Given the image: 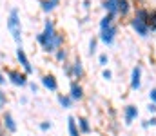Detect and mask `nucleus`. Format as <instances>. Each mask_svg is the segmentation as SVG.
I'll use <instances>...</instances> for the list:
<instances>
[{
    "instance_id": "obj_16",
    "label": "nucleus",
    "mask_w": 156,
    "mask_h": 136,
    "mask_svg": "<svg viewBox=\"0 0 156 136\" xmlns=\"http://www.w3.org/2000/svg\"><path fill=\"white\" fill-rule=\"evenodd\" d=\"M67 133H69V136H82L75 116H69V118H67Z\"/></svg>"
},
{
    "instance_id": "obj_31",
    "label": "nucleus",
    "mask_w": 156,
    "mask_h": 136,
    "mask_svg": "<svg viewBox=\"0 0 156 136\" xmlns=\"http://www.w3.org/2000/svg\"><path fill=\"white\" fill-rule=\"evenodd\" d=\"M149 125H151V127H154L156 125V116H153V118L149 120Z\"/></svg>"
},
{
    "instance_id": "obj_4",
    "label": "nucleus",
    "mask_w": 156,
    "mask_h": 136,
    "mask_svg": "<svg viewBox=\"0 0 156 136\" xmlns=\"http://www.w3.org/2000/svg\"><path fill=\"white\" fill-rule=\"evenodd\" d=\"M5 76H7V82H11L16 87H26L29 84L27 75L24 71H18V69H7L5 71Z\"/></svg>"
},
{
    "instance_id": "obj_32",
    "label": "nucleus",
    "mask_w": 156,
    "mask_h": 136,
    "mask_svg": "<svg viewBox=\"0 0 156 136\" xmlns=\"http://www.w3.org/2000/svg\"><path fill=\"white\" fill-rule=\"evenodd\" d=\"M142 127H144V129H147V127H151V125H149V120H144V122H142Z\"/></svg>"
},
{
    "instance_id": "obj_12",
    "label": "nucleus",
    "mask_w": 156,
    "mask_h": 136,
    "mask_svg": "<svg viewBox=\"0 0 156 136\" xmlns=\"http://www.w3.org/2000/svg\"><path fill=\"white\" fill-rule=\"evenodd\" d=\"M75 102H80L83 96H85V92H83V87H82V84L78 82V80H71V84H69V92H67Z\"/></svg>"
},
{
    "instance_id": "obj_13",
    "label": "nucleus",
    "mask_w": 156,
    "mask_h": 136,
    "mask_svg": "<svg viewBox=\"0 0 156 136\" xmlns=\"http://www.w3.org/2000/svg\"><path fill=\"white\" fill-rule=\"evenodd\" d=\"M76 124H78V129H80V134H91L93 127H91L89 118H85V116H78Z\"/></svg>"
},
{
    "instance_id": "obj_10",
    "label": "nucleus",
    "mask_w": 156,
    "mask_h": 136,
    "mask_svg": "<svg viewBox=\"0 0 156 136\" xmlns=\"http://www.w3.org/2000/svg\"><path fill=\"white\" fill-rule=\"evenodd\" d=\"M138 114H140V111H138L136 105H133V103L125 105V107H123V124H125V125H131V124L138 118Z\"/></svg>"
},
{
    "instance_id": "obj_26",
    "label": "nucleus",
    "mask_w": 156,
    "mask_h": 136,
    "mask_svg": "<svg viewBox=\"0 0 156 136\" xmlns=\"http://www.w3.org/2000/svg\"><path fill=\"white\" fill-rule=\"evenodd\" d=\"M102 78H104V80H111V78H113V73H111L109 69H104V73H102Z\"/></svg>"
},
{
    "instance_id": "obj_15",
    "label": "nucleus",
    "mask_w": 156,
    "mask_h": 136,
    "mask_svg": "<svg viewBox=\"0 0 156 136\" xmlns=\"http://www.w3.org/2000/svg\"><path fill=\"white\" fill-rule=\"evenodd\" d=\"M131 9H133L131 0H118V16H122V18L129 16Z\"/></svg>"
},
{
    "instance_id": "obj_24",
    "label": "nucleus",
    "mask_w": 156,
    "mask_h": 136,
    "mask_svg": "<svg viewBox=\"0 0 156 136\" xmlns=\"http://www.w3.org/2000/svg\"><path fill=\"white\" fill-rule=\"evenodd\" d=\"M98 64H100L102 67H105V65L109 64V56H107V53H102V54L98 56Z\"/></svg>"
},
{
    "instance_id": "obj_2",
    "label": "nucleus",
    "mask_w": 156,
    "mask_h": 136,
    "mask_svg": "<svg viewBox=\"0 0 156 136\" xmlns=\"http://www.w3.org/2000/svg\"><path fill=\"white\" fill-rule=\"evenodd\" d=\"M149 11L151 9H147V7H138L136 13H134V16L131 18L133 31L138 37H142V38H147L149 33H151V29H149Z\"/></svg>"
},
{
    "instance_id": "obj_9",
    "label": "nucleus",
    "mask_w": 156,
    "mask_h": 136,
    "mask_svg": "<svg viewBox=\"0 0 156 136\" xmlns=\"http://www.w3.org/2000/svg\"><path fill=\"white\" fill-rule=\"evenodd\" d=\"M83 75H85L83 62H82V58H80V56H76V58L71 62V78L80 82V78H83Z\"/></svg>"
},
{
    "instance_id": "obj_18",
    "label": "nucleus",
    "mask_w": 156,
    "mask_h": 136,
    "mask_svg": "<svg viewBox=\"0 0 156 136\" xmlns=\"http://www.w3.org/2000/svg\"><path fill=\"white\" fill-rule=\"evenodd\" d=\"M56 5H58V2H55V0H40V9L47 15L53 13L56 9Z\"/></svg>"
},
{
    "instance_id": "obj_14",
    "label": "nucleus",
    "mask_w": 156,
    "mask_h": 136,
    "mask_svg": "<svg viewBox=\"0 0 156 136\" xmlns=\"http://www.w3.org/2000/svg\"><path fill=\"white\" fill-rule=\"evenodd\" d=\"M102 7H104V11L107 15H113L115 18L118 16V0H104Z\"/></svg>"
},
{
    "instance_id": "obj_8",
    "label": "nucleus",
    "mask_w": 156,
    "mask_h": 136,
    "mask_svg": "<svg viewBox=\"0 0 156 136\" xmlns=\"http://www.w3.org/2000/svg\"><path fill=\"white\" fill-rule=\"evenodd\" d=\"M131 89L133 91H140L142 87V65L136 64L133 69H131V82H129Z\"/></svg>"
},
{
    "instance_id": "obj_3",
    "label": "nucleus",
    "mask_w": 156,
    "mask_h": 136,
    "mask_svg": "<svg viewBox=\"0 0 156 136\" xmlns=\"http://www.w3.org/2000/svg\"><path fill=\"white\" fill-rule=\"evenodd\" d=\"M7 31L11 35V38L16 42V45H22V22H20V11L16 7H13L7 15Z\"/></svg>"
},
{
    "instance_id": "obj_22",
    "label": "nucleus",
    "mask_w": 156,
    "mask_h": 136,
    "mask_svg": "<svg viewBox=\"0 0 156 136\" xmlns=\"http://www.w3.org/2000/svg\"><path fill=\"white\" fill-rule=\"evenodd\" d=\"M149 29L151 31H156V11L154 9L149 11Z\"/></svg>"
},
{
    "instance_id": "obj_21",
    "label": "nucleus",
    "mask_w": 156,
    "mask_h": 136,
    "mask_svg": "<svg viewBox=\"0 0 156 136\" xmlns=\"http://www.w3.org/2000/svg\"><path fill=\"white\" fill-rule=\"evenodd\" d=\"M98 42H100V40H98V37L89 40V54H91V56H93V54H96V51H98Z\"/></svg>"
},
{
    "instance_id": "obj_7",
    "label": "nucleus",
    "mask_w": 156,
    "mask_h": 136,
    "mask_svg": "<svg viewBox=\"0 0 156 136\" xmlns=\"http://www.w3.org/2000/svg\"><path fill=\"white\" fill-rule=\"evenodd\" d=\"M2 127H4V131H5V133H9V134H15V133L18 131V124H16V120H15L13 113L5 111V113L2 114Z\"/></svg>"
},
{
    "instance_id": "obj_29",
    "label": "nucleus",
    "mask_w": 156,
    "mask_h": 136,
    "mask_svg": "<svg viewBox=\"0 0 156 136\" xmlns=\"http://www.w3.org/2000/svg\"><path fill=\"white\" fill-rule=\"evenodd\" d=\"M147 111H149L151 114H154V113H156V103H153V102H151V103L147 105Z\"/></svg>"
},
{
    "instance_id": "obj_11",
    "label": "nucleus",
    "mask_w": 156,
    "mask_h": 136,
    "mask_svg": "<svg viewBox=\"0 0 156 136\" xmlns=\"http://www.w3.org/2000/svg\"><path fill=\"white\" fill-rule=\"evenodd\" d=\"M40 84H42L44 89H47L49 92H56L58 91V80H56L55 75H44L40 78Z\"/></svg>"
},
{
    "instance_id": "obj_1",
    "label": "nucleus",
    "mask_w": 156,
    "mask_h": 136,
    "mask_svg": "<svg viewBox=\"0 0 156 136\" xmlns=\"http://www.w3.org/2000/svg\"><path fill=\"white\" fill-rule=\"evenodd\" d=\"M35 40L38 42V45L45 51V53H55L56 49L64 47L66 35L56 29V26H55L53 20L47 18V20H44V29L35 37Z\"/></svg>"
},
{
    "instance_id": "obj_23",
    "label": "nucleus",
    "mask_w": 156,
    "mask_h": 136,
    "mask_svg": "<svg viewBox=\"0 0 156 136\" xmlns=\"http://www.w3.org/2000/svg\"><path fill=\"white\" fill-rule=\"evenodd\" d=\"M5 105H7V94H5V91L0 87V111H4Z\"/></svg>"
},
{
    "instance_id": "obj_25",
    "label": "nucleus",
    "mask_w": 156,
    "mask_h": 136,
    "mask_svg": "<svg viewBox=\"0 0 156 136\" xmlns=\"http://www.w3.org/2000/svg\"><path fill=\"white\" fill-rule=\"evenodd\" d=\"M38 127H40V131H44V133H45V131H49V129L53 127V124H51L49 120H44V122H40Z\"/></svg>"
},
{
    "instance_id": "obj_33",
    "label": "nucleus",
    "mask_w": 156,
    "mask_h": 136,
    "mask_svg": "<svg viewBox=\"0 0 156 136\" xmlns=\"http://www.w3.org/2000/svg\"><path fill=\"white\" fill-rule=\"evenodd\" d=\"M83 7L89 9V7H91V0H83Z\"/></svg>"
},
{
    "instance_id": "obj_20",
    "label": "nucleus",
    "mask_w": 156,
    "mask_h": 136,
    "mask_svg": "<svg viewBox=\"0 0 156 136\" xmlns=\"http://www.w3.org/2000/svg\"><path fill=\"white\" fill-rule=\"evenodd\" d=\"M115 20H116V18H115L113 15H107V13H105V15L102 16V20H100V29H105V27L113 26V24H115Z\"/></svg>"
},
{
    "instance_id": "obj_27",
    "label": "nucleus",
    "mask_w": 156,
    "mask_h": 136,
    "mask_svg": "<svg viewBox=\"0 0 156 136\" xmlns=\"http://www.w3.org/2000/svg\"><path fill=\"white\" fill-rule=\"evenodd\" d=\"M149 100H151L153 103H156V87H153V89L149 91Z\"/></svg>"
},
{
    "instance_id": "obj_17",
    "label": "nucleus",
    "mask_w": 156,
    "mask_h": 136,
    "mask_svg": "<svg viewBox=\"0 0 156 136\" xmlns=\"http://www.w3.org/2000/svg\"><path fill=\"white\" fill-rule=\"evenodd\" d=\"M56 98H58V103H60V107H64V109H71V107L75 105V100H73L69 94H62V92H60Z\"/></svg>"
},
{
    "instance_id": "obj_28",
    "label": "nucleus",
    "mask_w": 156,
    "mask_h": 136,
    "mask_svg": "<svg viewBox=\"0 0 156 136\" xmlns=\"http://www.w3.org/2000/svg\"><path fill=\"white\" fill-rule=\"evenodd\" d=\"M27 85H29V89H31V92H35V94H37V92H38V85H37V84H35V82H29V84H27Z\"/></svg>"
},
{
    "instance_id": "obj_19",
    "label": "nucleus",
    "mask_w": 156,
    "mask_h": 136,
    "mask_svg": "<svg viewBox=\"0 0 156 136\" xmlns=\"http://www.w3.org/2000/svg\"><path fill=\"white\" fill-rule=\"evenodd\" d=\"M67 58H69V51H67L66 47H60V49H56V51H55V60H56V62L66 64V62H67Z\"/></svg>"
},
{
    "instance_id": "obj_35",
    "label": "nucleus",
    "mask_w": 156,
    "mask_h": 136,
    "mask_svg": "<svg viewBox=\"0 0 156 136\" xmlns=\"http://www.w3.org/2000/svg\"><path fill=\"white\" fill-rule=\"evenodd\" d=\"M4 133H5V131H4V127H2V116H0V136H4Z\"/></svg>"
},
{
    "instance_id": "obj_5",
    "label": "nucleus",
    "mask_w": 156,
    "mask_h": 136,
    "mask_svg": "<svg viewBox=\"0 0 156 136\" xmlns=\"http://www.w3.org/2000/svg\"><path fill=\"white\" fill-rule=\"evenodd\" d=\"M15 53H16V60H18V64H20L22 71H24L27 76H29V75H33V73H35V67L31 65V60H29V56H27L26 49H24L22 45H18Z\"/></svg>"
},
{
    "instance_id": "obj_6",
    "label": "nucleus",
    "mask_w": 156,
    "mask_h": 136,
    "mask_svg": "<svg viewBox=\"0 0 156 136\" xmlns=\"http://www.w3.org/2000/svg\"><path fill=\"white\" fill-rule=\"evenodd\" d=\"M116 35H118V26L113 24V26H109V27H105V29H100L98 40L105 45H113L115 40H116Z\"/></svg>"
},
{
    "instance_id": "obj_34",
    "label": "nucleus",
    "mask_w": 156,
    "mask_h": 136,
    "mask_svg": "<svg viewBox=\"0 0 156 136\" xmlns=\"http://www.w3.org/2000/svg\"><path fill=\"white\" fill-rule=\"evenodd\" d=\"M27 102H29V100H27V96H22V98H20V103H24V105H26Z\"/></svg>"
},
{
    "instance_id": "obj_30",
    "label": "nucleus",
    "mask_w": 156,
    "mask_h": 136,
    "mask_svg": "<svg viewBox=\"0 0 156 136\" xmlns=\"http://www.w3.org/2000/svg\"><path fill=\"white\" fill-rule=\"evenodd\" d=\"M5 82H7V78H5V75L0 71V87H4V85H5Z\"/></svg>"
},
{
    "instance_id": "obj_36",
    "label": "nucleus",
    "mask_w": 156,
    "mask_h": 136,
    "mask_svg": "<svg viewBox=\"0 0 156 136\" xmlns=\"http://www.w3.org/2000/svg\"><path fill=\"white\" fill-rule=\"evenodd\" d=\"M55 2H58V4H60V0H55Z\"/></svg>"
}]
</instances>
